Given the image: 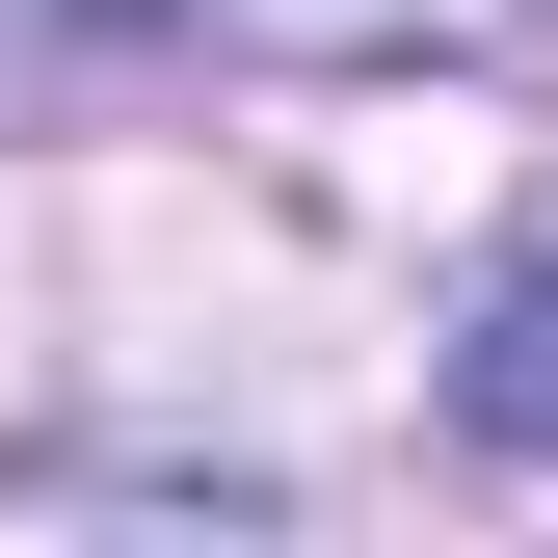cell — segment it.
Segmentation results:
<instances>
[{
	"label": "cell",
	"instance_id": "1",
	"mask_svg": "<svg viewBox=\"0 0 558 558\" xmlns=\"http://www.w3.org/2000/svg\"><path fill=\"white\" fill-rule=\"evenodd\" d=\"M452 426H478V452H558V266H506V293H478V345H452Z\"/></svg>",
	"mask_w": 558,
	"mask_h": 558
},
{
	"label": "cell",
	"instance_id": "2",
	"mask_svg": "<svg viewBox=\"0 0 558 558\" xmlns=\"http://www.w3.org/2000/svg\"><path fill=\"white\" fill-rule=\"evenodd\" d=\"M133 27H160V0H0V133H27V107H81Z\"/></svg>",
	"mask_w": 558,
	"mask_h": 558
}]
</instances>
